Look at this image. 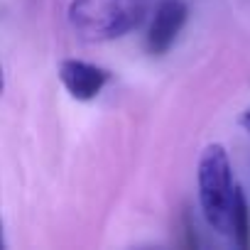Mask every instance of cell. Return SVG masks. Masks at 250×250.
I'll use <instances>...</instances> for the list:
<instances>
[{
  "mask_svg": "<svg viewBox=\"0 0 250 250\" xmlns=\"http://www.w3.org/2000/svg\"><path fill=\"white\" fill-rule=\"evenodd\" d=\"M152 0H71L69 25L83 42H110L138 30Z\"/></svg>",
  "mask_w": 250,
  "mask_h": 250,
  "instance_id": "cell-1",
  "label": "cell"
},
{
  "mask_svg": "<svg viewBox=\"0 0 250 250\" xmlns=\"http://www.w3.org/2000/svg\"><path fill=\"white\" fill-rule=\"evenodd\" d=\"M196 182H199V206L206 223L221 235L230 233V206L238 184L233 182L230 160L223 145L213 143L201 152Z\"/></svg>",
  "mask_w": 250,
  "mask_h": 250,
  "instance_id": "cell-2",
  "label": "cell"
},
{
  "mask_svg": "<svg viewBox=\"0 0 250 250\" xmlns=\"http://www.w3.org/2000/svg\"><path fill=\"white\" fill-rule=\"evenodd\" d=\"M187 18H189V8L184 0H160L147 27V37H145L147 52L155 57L167 54L172 44L177 42L179 32L184 30Z\"/></svg>",
  "mask_w": 250,
  "mask_h": 250,
  "instance_id": "cell-3",
  "label": "cell"
},
{
  "mask_svg": "<svg viewBox=\"0 0 250 250\" xmlns=\"http://www.w3.org/2000/svg\"><path fill=\"white\" fill-rule=\"evenodd\" d=\"M59 81L74 101H93L108 83L110 74L83 59H64L59 62Z\"/></svg>",
  "mask_w": 250,
  "mask_h": 250,
  "instance_id": "cell-4",
  "label": "cell"
},
{
  "mask_svg": "<svg viewBox=\"0 0 250 250\" xmlns=\"http://www.w3.org/2000/svg\"><path fill=\"white\" fill-rule=\"evenodd\" d=\"M238 248L250 250V206L240 187H235L233 206H230V233H228Z\"/></svg>",
  "mask_w": 250,
  "mask_h": 250,
  "instance_id": "cell-5",
  "label": "cell"
},
{
  "mask_svg": "<svg viewBox=\"0 0 250 250\" xmlns=\"http://www.w3.org/2000/svg\"><path fill=\"white\" fill-rule=\"evenodd\" d=\"M240 125H243V128L250 133V105L243 110V115H240Z\"/></svg>",
  "mask_w": 250,
  "mask_h": 250,
  "instance_id": "cell-6",
  "label": "cell"
},
{
  "mask_svg": "<svg viewBox=\"0 0 250 250\" xmlns=\"http://www.w3.org/2000/svg\"><path fill=\"white\" fill-rule=\"evenodd\" d=\"M5 223H3V213H0V250H5Z\"/></svg>",
  "mask_w": 250,
  "mask_h": 250,
  "instance_id": "cell-7",
  "label": "cell"
},
{
  "mask_svg": "<svg viewBox=\"0 0 250 250\" xmlns=\"http://www.w3.org/2000/svg\"><path fill=\"white\" fill-rule=\"evenodd\" d=\"M5 91V71H3V64H0V96Z\"/></svg>",
  "mask_w": 250,
  "mask_h": 250,
  "instance_id": "cell-8",
  "label": "cell"
}]
</instances>
